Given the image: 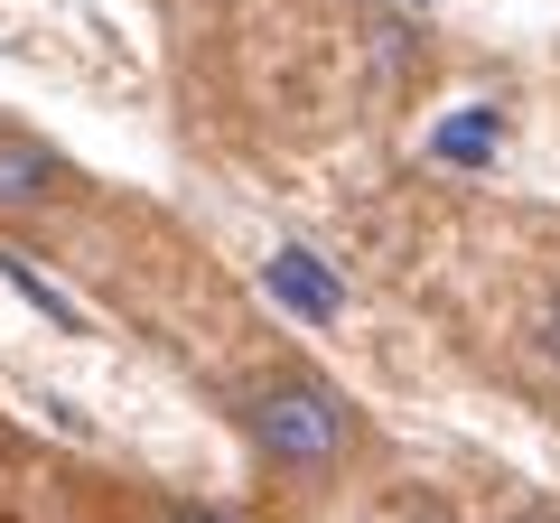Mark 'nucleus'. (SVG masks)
Listing matches in <instances>:
<instances>
[{"label": "nucleus", "mask_w": 560, "mask_h": 523, "mask_svg": "<svg viewBox=\"0 0 560 523\" xmlns=\"http://www.w3.org/2000/svg\"><path fill=\"white\" fill-rule=\"evenodd\" d=\"M234 430L261 458V477H280V486H327L364 449V411L346 403L318 364H261L234 393Z\"/></svg>", "instance_id": "f257e3e1"}, {"label": "nucleus", "mask_w": 560, "mask_h": 523, "mask_svg": "<svg viewBox=\"0 0 560 523\" xmlns=\"http://www.w3.org/2000/svg\"><path fill=\"white\" fill-rule=\"evenodd\" d=\"M75 197H84V178L66 150L28 141V131H0V224H47Z\"/></svg>", "instance_id": "f03ea898"}, {"label": "nucleus", "mask_w": 560, "mask_h": 523, "mask_svg": "<svg viewBox=\"0 0 560 523\" xmlns=\"http://www.w3.org/2000/svg\"><path fill=\"white\" fill-rule=\"evenodd\" d=\"M383 523H458V504H448V496H401Z\"/></svg>", "instance_id": "20e7f679"}, {"label": "nucleus", "mask_w": 560, "mask_h": 523, "mask_svg": "<svg viewBox=\"0 0 560 523\" xmlns=\"http://www.w3.org/2000/svg\"><path fill=\"white\" fill-rule=\"evenodd\" d=\"M160 523H243V514H224V504H168Z\"/></svg>", "instance_id": "39448f33"}, {"label": "nucleus", "mask_w": 560, "mask_h": 523, "mask_svg": "<svg viewBox=\"0 0 560 523\" xmlns=\"http://www.w3.org/2000/svg\"><path fill=\"white\" fill-rule=\"evenodd\" d=\"M486 141H504V121L495 113H458L448 141H440V160H486Z\"/></svg>", "instance_id": "7ed1b4c3"}, {"label": "nucleus", "mask_w": 560, "mask_h": 523, "mask_svg": "<svg viewBox=\"0 0 560 523\" xmlns=\"http://www.w3.org/2000/svg\"><path fill=\"white\" fill-rule=\"evenodd\" d=\"M504 523H560V504H514Z\"/></svg>", "instance_id": "423d86ee"}]
</instances>
